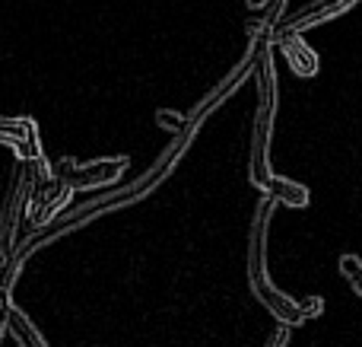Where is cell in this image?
<instances>
[{
    "label": "cell",
    "mask_w": 362,
    "mask_h": 347,
    "mask_svg": "<svg viewBox=\"0 0 362 347\" xmlns=\"http://www.w3.org/2000/svg\"><path fill=\"white\" fill-rule=\"evenodd\" d=\"M251 10H264V6H270V0H248Z\"/></svg>",
    "instance_id": "10"
},
{
    "label": "cell",
    "mask_w": 362,
    "mask_h": 347,
    "mask_svg": "<svg viewBox=\"0 0 362 347\" xmlns=\"http://www.w3.org/2000/svg\"><path fill=\"white\" fill-rule=\"evenodd\" d=\"M340 274H344L346 284L362 297V258H356V255H344V258H340Z\"/></svg>",
    "instance_id": "7"
},
{
    "label": "cell",
    "mask_w": 362,
    "mask_h": 347,
    "mask_svg": "<svg viewBox=\"0 0 362 347\" xmlns=\"http://www.w3.org/2000/svg\"><path fill=\"white\" fill-rule=\"evenodd\" d=\"M257 57H255V83H257V115L251 127V159H248V178L257 191L274 176L270 169V137H274V118H276V64H274V38H255Z\"/></svg>",
    "instance_id": "2"
},
{
    "label": "cell",
    "mask_w": 362,
    "mask_h": 347,
    "mask_svg": "<svg viewBox=\"0 0 362 347\" xmlns=\"http://www.w3.org/2000/svg\"><path fill=\"white\" fill-rule=\"evenodd\" d=\"M359 0H315V4L302 6L299 13H293V16H283L280 23H276L274 35L276 32H308L312 25H321V23H331L334 16H340V13L353 10Z\"/></svg>",
    "instance_id": "3"
},
{
    "label": "cell",
    "mask_w": 362,
    "mask_h": 347,
    "mask_svg": "<svg viewBox=\"0 0 362 347\" xmlns=\"http://www.w3.org/2000/svg\"><path fill=\"white\" fill-rule=\"evenodd\" d=\"M156 121L165 127L169 134H181L187 127V115H181V112H172V108H159L156 112Z\"/></svg>",
    "instance_id": "8"
},
{
    "label": "cell",
    "mask_w": 362,
    "mask_h": 347,
    "mask_svg": "<svg viewBox=\"0 0 362 347\" xmlns=\"http://www.w3.org/2000/svg\"><path fill=\"white\" fill-rule=\"evenodd\" d=\"M276 201L274 198L264 195L255 207V220H251L248 229V255H245V268H248V287L255 293V300L264 306L267 312H274L280 319V325H296L308 322L305 309H302L299 300H293L289 293H283L280 287H274L267 271V227H270V217H274Z\"/></svg>",
    "instance_id": "1"
},
{
    "label": "cell",
    "mask_w": 362,
    "mask_h": 347,
    "mask_svg": "<svg viewBox=\"0 0 362 347\" xmlns=\"http://www.w3.org/2000/svg\"><path fill=\"white\" fill-rule=\"evenodd\" d=\"M261 195L274 198L276 204H286V207H308V201H312V191H308L305 185L293 182V178H283V176H276V172L267 178Z\"/></svg>",
    "instance_id": "6"
},
{
    "label": "cell",
    "mask_w": 362,
    "mask_h": 347,
    "mask_svg": "<svg viewBox=\"0 0 362 347\" xmlns=\"http://www.w3.org/2000/svg\"><path fill=\"white\" fill-rule=\"evenodd\" d=\"M286 338H289V325H280V329L270 335V341L267 347H286Z\"/></svg>",
    "instance_id": "9"
},
{
    "label": "cell",
    "mask_w": 362,
    "mask_h": 347,
    "mask_svg": "<svg viewBox=\"0 0 362 347\" xmlns=\"http://www.w3.org/2000/svg\"><path fill=\"white\" fill-rule=\"evenodd\" d=\"M274 45L283 51V57H286L289 70L299 76H315L321 70V57L318 51L312 48V45L302 38V32H276L274 35Z\"/></svg>",
    "instance_id": "4"
},
{
    "label": "cell",
    "mask_w": 362,
    "mask_h": 347,
    "mask_svg": "<svg viewBox=\"0 0 362 347\" xmlns=\"http://www.w3.org/2000/svg\"><path fill=\"white\" fill-rule=\"evenodd\" d=\"M124 172V159H99L89 166H76L70 185L74 188H93V185H112Z\"/></svg>",
    "instance_id": "5"
}]
</instances>
